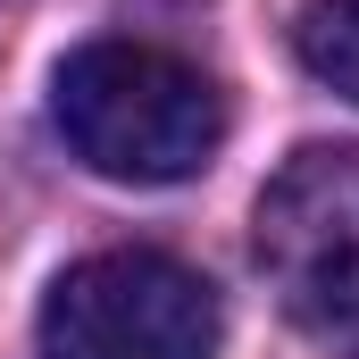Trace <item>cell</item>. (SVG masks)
<instances>
[{"mask_svg": "<svg viewBox=\"0 0 359 359\" xmlns=\"http://www.w3.org/2000/svg\"><path fill=\"white\" fill-rule=\"evenodd\" d=\"M50 117H59L67 151L92 176H117V184H184L226 142L217 84L159 42H84V50H67L59 84H50Z\"/></svg>", "mask_w": 359, "mask_h": 359, "instance_id": "cell-1", "label": "cell"}, {"mask_svg": "<svg viewBox=\"0 0 359 359\" xmlns=\"http://www.w3.org/2000/svg\"><path fill=\"white\" fill-rule=\"evenodd\" d=\"M217 292L168 251H92L42 301V359H209Z\"/></svg>", "mask_w": 359, "mask_h": 359, "instance_id": "cell-2", "label": "cell"}, {"mask_svg": "<svg viewBox=\"0 0 359 359\" xmlns=\"http://www.w3.org/2000/svg\"><path fill=\"white\" fill-rule=\"evenodd\" d=\"M251 251L268 292L301 326L359 318V142H309L259 192Z\"/></svg>", "mask_w": 359, "mask_h": 359, "instance_id": "cell-3", "label": "cell"}, {"mask_svg": "<svg viewBox=\"0 0 359 359\" xmlns=\"http://www.w3.org/2000/svg\"><path fill=\"white\" fill-rule=\"evenodd\" d=\"M292 50L318 84H334L343 100H359V0H309L292 25Z\"/></svg>", "mask_w": 359, "mask_h": 359, "instance_id": "cell-4", "label": "cell"}]
</instances>
